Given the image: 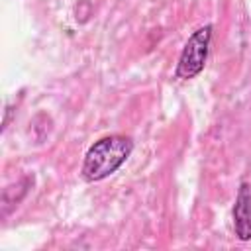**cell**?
<instances>
[{
  "mask_svg": "<svg viewBox=\"0 0 251 251\" xmlns=\"http://www.w3.org/2000/svg\"><path fill=\"white\" fill-rule=\"evenodd\" d=\"M131 149H133V143L129 137H124V135L102 137L88 149L82 165V176L90 182L106 178L108 175L116 173L124 165Z\"/></svg>",
  "mask_w": 251,
  "mask_h": 251,
  "instance_id": "6da1fadb",
  "label": "cell"
},
{
  "mask_svg": "<svg viewBox=\"0 0 251 251\" xmlns=\"http://www.w3.org/2000/svg\"><path fill=\"white\" fill-rule=\"evenodd\" d=\"M210 39H212V25H202L188 37V41L180 53L178 65H176V76L178 78H184V80L194 78L204 69Z\"/></svg>",
  "mask_w": 251,
  "mask_h": 251,
  "instance_id": "7a4b0ae2",
  "label": "cell"
},
{
  "mask_svg": "<svg viewBox=\"0 0 251 251\" xmlns=\"http://www.w3.org/2000/svg\"><path fill=\"white\" fill-rule=\"evenodd\" d=\"M233 227L239 239H251V186L243 182L239 186L233 206Z\"/></svg>",
  "mask_w": 251,
  "mask_h": 251,
  "instance_id": "3957f363",
  "label": "cell"
}]
</instances>
